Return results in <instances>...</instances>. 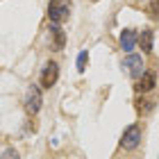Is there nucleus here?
Instances as JSON below:
<instances>
[{"mask_svg": "<svg viewBox=\"0 0 159 159\" xmlns=\"http://www.w3.org/2000/svg\"><path fill=\"white\" fill-rule=\"evenodd\" d=\"M70 7L73 2L70 0H50L48 2V18L50 23H66L70 18Z\"/></svg>", "mask_w": 159, "mask_h": 159, "instance_id": "1", "label": "nucleus"}, {"mask_svg": "<svg viewBox=\"0 0 159 159\" xmlns=\"http://www.w3.org/2000/svg\"><path fill=\"white\" fill-rule=\"evenodd\" d=\"M23 105H25V111L30 114V116H37V114L41 111V105H43V96H41V86H37V84H32L30 89L25 91V100H23Z\"/></svg>", "mask_w": 159, "mask_h": 159, "instance_id": "2", "label": "nucleus"}, {"mask_svg": "<svg viewBox=\"0 0 159 159\" xmlns=\"http://www.w3.org/2000/svg\"><path fill=\"white\" fill-rule=\"evenodd\" d=\"M59 80V64L57 61H46L41 68V77H39V84L41 89H52Z\"/></svg>", "mask_w": 159, "mask_h": 159, "instance_id": "3", "label": "nucleus"}, {"mask_svg": "<svg viewBox=\"0 0 159 159\" xmlns=\"http://www.w3.org/2000/svg\"><path fill=\"white\" fill-rule=\"evenodd\" d=\"M139 143H141V127L139 125H127L123 136H120V148L123 150H134V148H139Z\"/></svg>", "mask_w": 159, "mask_h": 159, "instance_id": "4", "label": "nucleus"}, {"mask_svg": "<svg viewBox=\"0 0 159 159\" xmlns=\"http://www.w3.org/2000/svg\"><path fill=\"white\" fill-rule=\"evenodd\" d=\"M123 68H125V73H127L129 77L136 80L143 70H146V68H143V57H141V55H127L125 61H123Z\"/></svg>", "mask_w": 159, "mask_h": 159, "instance_id": "5", "label": "nucleus"}, {"mask_svg": "<svg viewBox=\"0 0 159 159\" xmlns=\"http://www.w3.org/2000/svg\"><path fill=\"white\" fill-rule=\"evenodd\" d=\"M66 46V32L61 30L59 23H50V50H64Z\"/></svg>", "mask_w": 159, "mask_h": 159, "instance_id": "6", "label": "nucleus"}, {"mask_svg": "<svg viewBox=\"0 0 159 159\" xmlns=\"http://www.w3.org/2000/svg\"><path fill=\"white\" fill-rule=\"evenodd\" d=\"M139 82H136V91L139 93H148V91H152L155 89V84H157V75L152 73V70H143V73L136 77Z\"/></svg>", "mask_w": 159, "mask_h": 159, "instance_id": "7", "label": "nucleus"}, {"mask_svg": "<svg viewBox=\"0 0 159 159\" xmlns=\"http://www.w3.org/2000/svg\"><path fill=\"white\" fill-rule=\"evenodd\" d=\"M134 46H136V30L125 27V30L120 32V48L125 50V52H132Z\"/></svg>", "mask_w": 159, "mask_h": 159, "instance_id": "8", "label": "nucleus"}, {"mask_svg": "<svg viewBox=\"0 0 159 159\" xmlns=\"http://www.w3.org/2000/svg\"><path fill=\"white\" fill-rule=\"evenodd\" d=\"M152 39H155V34L150 27H143V32L141 34H136V41H139V46L143 50V55H148V52H152Z\"/></svg>", "mask_w": 159, "mask_h": 159, "instance_id": "9", "label": "nucleus"}, {"mask_svg": "<svg viewBox=\"0 0 159 159\" xmlns=\"http://www.w3.org/2000/svg\"><path fill=\"white\" fill-rule=\"evenodd\" d=\"M86 61H89V52L82 50V52L77 55V70H80V73H84V70H86Z\"/></svg>", "mask_w": 159, "mask_h": 159, "instance_id": "10", "label": "nucleus"}, {"mask_svg": "<svg viewBox=\"0 0 159 159\" xmlns=\"http://www.w3.org/2000/svg\"><path fill=\"white\" fill-rule=\"evenodd\" d=\"M0 159H20V155H18V150H16V148H7Z\"/></svg>", "mask_w": 159, "mask_h": 159, "instance_id": "11", "label": "nucleus"}, {"mask_svg": "<svg viewBox=\"0 0 159 159\" xmlns=\"http://www.w3.org/2000/svg\"><path fill=\"white\" fill-rule=\"evenodd\" d=\"M148 11H150V16H157V0H150L148 2Z\"/></svg>", "mask_w": 159, "mask_h": 159, "instance_id": "12", "label": "nucleus"}]
</instances>
